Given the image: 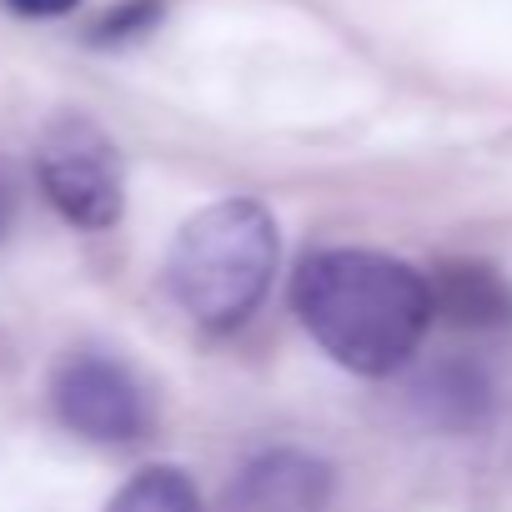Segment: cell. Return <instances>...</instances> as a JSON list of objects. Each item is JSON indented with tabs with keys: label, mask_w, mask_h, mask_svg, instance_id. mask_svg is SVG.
Masks as SVG:
<instances>
[{
	"label": "cell",
	"mask_w": 512,
	"mask_h": 512,
	"mask_svg": "<svg viewBox=\"0 0 512 512\" xmlns=\"http://www.w3.org/2000/svg\"><path fill=\"white\" fill-rule=\"evenodd\" d=\"M292 307L317 347L362 377L397 372L432 322L427 277L397 256L357 246L307 256L292 277Z\"/></svg>",
	"instance_id": "6da1fadb"
},
{
	"label": "cell",
	"mask_w": 512,
	"mask_h": 512,
	"mask_svg": "<svg viewBox=\"0 0 512 512\" xmlns=\"http://www.w3.org/2000/svg\"><path fill=\"white\" fill-rule=\"evenodd\" d=\"M277 251V221L267 206L216 201L181 226L166 256V287L201 327H236L267 297Z\"/></svg>",
	"instance_id": "7a4b0ae2"
},
{
	"label": "cell",
	"mask_w": 512,
	"mask_h": 512,
	"mask_svg": "<svg viewBox=\"0 0 512 512\" xmlns=\"http://www.w3.org/2000/svg\"><path fill=\"white\" fill-rule=\"evenodd\" d=\"M36 171L41 186L51 196V206L86 231H106L121 221L126 206V176H121V156L111 146V136L86 121V116H61L36 151Z\"/></svg>",
	"instance_id": "3957f363"
},
{
	"label": "cell",
	"mask_w": 512,
	"mask_h": 512,
	"mask_svg": "<svg viewBox=\"0 0 512 512\" xmlns=\"http://www.w3.org/2000/svg\"><path fill=\"white\" fill-rule=\"evenodd\" d=\"M51 402H56V417L86 437V442H136L151 422V407H146V392L141 382L131 377V367L111 362V357H96V352H76L56 367V382H51Z\"/></svg>",
	"instance_id": "277c9868"
},
{
	"label": "cell",
	"mask_w": 512,
	"mask_h": 512,
	"mask_svg": "<svg viewBox=\"0 0 512 512\" xmlns=\"http://www.w3.org/2000/svg\"><path fill=\"white\" fill-rule=\"evenodd\" d=\"M332 497V472L307 452H262L241 467L231 487V512H322Z\"/></svg>",
	"instance_id": "5b68a950"
},
{
	"label": "cell",
	"mask_w": 512,
	"mask_h": 512,
	"mask_svg": "<svg viewBox=\"0 0 512 512\" xmlns=\"http://www.w3.org/2000/svg\"><path fill=\"white\" fill-rule=\"evenodd\" d=\"M427 297H432V317H447L452 327H467V332H492L512 322V292L482 262L437 267V277L427 282Z\"/></svg>",
	"instance_id": "8992f818"
},
{
	"label": "cell",
	"mask_w": 512,
	"mask_h": 512,
	"mask_svg": "<svg viewBox=\"0 0 512 512\" xmlns=\"http://www.w3.org/2000/svg\"><path fill=\"white\" fill-rule=\"evenodd\" d=\"M417 392H422V407H427L442 427H472V422H482V412H487V382H482V372L467 367V362L437 367Z\"/></svg>",
	"instance_id": "52a82bcc"
},
{
	"label": "cell",
	"mask_w": 512,
	"mask_h": 512,
	"mask_svg": "<svg viewBox=\"0 0 512 512\" xmlns=\"http://www.w3.org/2000/svg\"><path fill=\"white\" fill-rule=\"evenodd\" d=\"M106 512H201V497L181 467H146L111 497Z\"/></svg>",
	"instance_id": "ba28073f"
},
{
	"label": "cell",
	"mask_w": 512,
	"mask_h": 512,
	"mask_svg": "<svg viewBox=\"0 0 512 512\" xmlns=\"http://www.w3.org/2000/svg\"><path fill=\"white\" fill-rule=\"evenodd\" d=\"M156 16H161V6H156V0H136V6L116 11V16L101 26V41H126V36H136L141 26H151Z\"/></svg>",
	"instance_id": "9c48e42d"
},
{
	"label": "cell",
	"mask_w": 512,
	"mask_h": 512,
	"mask_svg": "<svg viewBox=\"0 0 512 512\" xmlns=\"http://www.w3.org/2000/svg\"><path fill=\"white\" fill-rule=\"evenodd\" d=\"M81 0H6V11H16V16H36V21H51V16H66V11H76Z\"/></svg>",
	"instance_id": "30bf717a"
},
{
	"label": "cell",
	"mask_w": 512,
	"mask_h": 512,
	"mask_svg": "<svg viewBox=\"0 0 512 512\" xmlns=\"http://www.w3.org/2000/svg\"><path fill=\"white\" fill-rule=\"evenodd\" d=\"M6 221H11V191H6V181H0V236H6Z\"/></svg>",
	"instance_id": "8fae6325"
}]
</instances>
